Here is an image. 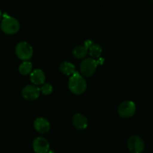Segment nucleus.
<instances>
[{"label":"nucleus","instance_id":"nucleus-14","mask_svg":"<svg viewBox=\"0 0 153 153\" xmlns=\"http://www.w3.org/2000/svg\"><path fill=\"white\" fill-rule=\"evenodd\" d=\"M88 52L93 58H99L101 56L102 49L100 45L93 43L88 48Z\"/></svg>","mask_w":153,"mask_h":153},{"label":"nucleus","instance_id":"nucleus-6","mask_svg":"<svg viewBox=\"0 0 153 153\" xmlns=\"http://www.w3.org/2000/svg\"><path fill=\"white\" fill-rule=\"evenodd\" d=\"M127 146L131 153H142L144 151L145 143L140 136L132 135L128 139Z\"/></svg>","mask_w":153,"mask_h":153},{"label":"nucleus","instance_id":"nucleus-2","mask_svg":"<svg viewBox=\"0 0 153 153\" xmlns=\"http://www.w3.org/2000/svg\"><path fill=\"white\" fill-rule=\"evenodd\" d=\"M1 29L6 34H14L19 31L20 25L16 18L7 15V13L2 14V19L0 22Z\"/></svg>","mask_w":153,"mask_h":153},{"label":"nucleus","instance_id":"nucleus-1","mask_svg":"<svg viewBox=\"0 0 153 153\" xmlns=\"http://www.w3.org/2000/svg\"><path fill=\"white\" fill-rule=\"evenodd\" d=\"M68 87L70 91L73 94L81 95L86 91L87 82L82 75L76 72L70 76L68 82Z\"/></svg>","mask_w":153,"mask_h":153},{"label":"nucleus","instance_id":"nucleus-8","mask_svg":"<svg viewBox=\"0 0 153 153\" xmlns=\"http://www.w3.org/2000/svg\"><path fill=\"white\" fill-rule=\"evenodd\" d=\"M32 148L35 153H48L50 149V145L45 137H37L33 140Z\"/></svg>","mask_w":153,"mask_h":153},{"label":"nucleus","instance_id":"nucleus-5","mask_svg":"<svg viewBox=\"0 0 153 153\" xmlns=\"http://www.w3.org/2000/svg\"><path fill=\"white\" fill-rule=\"evenodd\" d=\"M136 105L134 102L126 100L120 103L118 107V114L124 119H128L134 115L136 112Z\"/></svg>","mask_w":153,"mask_h":153},{"label":"nucleus","instance_id":"nucleus-11","mask_svg":"<svg viewBox=\"0 0 153 153\" xmlns=\"http://www.w3.org/2000/svg\"><path fill=\"white\" fill-rule=\"evenodd\" d=\"M73 126L78 130H85L88 126V120L85 115L82 114H76L72 119Z\"/></svg>","mask_w":153,"mask_h":153},{"label":"nucleus","instance_id":"nucleus-19","mask_svg":"<svg viewBox=\"0 0 153 153\" xmlns=\"http://www.w3.org/2000/svg\"><path fill=\"white\" fill-rule=\"evenodd\" d=\"M152 137H153V132H152Z\"/></svg>","mask_w":153,"mask_h":153},{"label":"nucleus","instance_id":"nucleus-3","mask_svg":"<svg viewBox=\"0 0 153 153\" xmlns=\"http://www.w3.org/2000/svg\"><path fill=\"white\" fill-rule=\"evenodd\" d=\"M102 64L100 59L98 61L92 58H85L82 61L80 65V72L82 75L85 77H91L95 73L97 67Z\"/></svg>","mask_w":153,"mask_h":153},{"label":"nucleus","instance_id":"nucleus-16","mask_svg":"<svg viewBox=\"0 0 153 153\" xmlns=\"http://www.w3.org/2000/svg\"><path fill=\"white\" fill-rule=\"evenodd\" d=\"M40 93H42V94H43V95H50L53 92V87L49 83H43L41 88H40Z\"/></svg>","mask_w":153,"mask_h":153},{"label":"nucleus","instance_id":"nucleus-12","mask_svg":"<svg viewBox=\"0 0 153 153\" xmlns=\"http://www.w3.org/2000/svg\"><path fill=\"white\" fill-rule=\"evenodd\" d=\"M30 81L36 86L42 85L46 82V75L42 70L36 69L30 73Z\"/></svg>","mask_w":153,"mask_h":153},{"label":"nucleus","instance_id":"nucleus-17","mask_svg":"<svg viewBox=\"0 0 153 153\" xmlns=\"http://www.w3.org/2000/svg\"><path fill=\"white\" fill-rule=\"evenodd\" d=\"M1 19H2V13H1V11L0 10V22H1Z\"/></svg>","mask_w":153,"mask_h":153},{"label":"nucleus","instance_id":"nucleus-15","mask_svg":"<svg viewBox=\"0 0 153 153\" xmlns=\"http://www.w3.org/2000/svg\"><path fill=\"white\" fill-rule=\"evenodd\" d=\"M32 64L30 61H24V62H22L19 66V72L21 75L26 76L31 73V72L32 71Z\"/></svg>","mask_w":153,"mask_h":153},{"label":"nucleus","instance_id":"nucleus-10","mask_svg":"<svg viewBox=\"0 0 153 153\" xmlns=\"http://www.w3.org/2000/svg\"><path fill=\"white\" fill-rule=\"evenodd\" d=\"M34 128L38 133L42 134H46L51 128V125L49 121L43 117H38L34 120Z\"/></svg>","mask_w":153,"mask_h":153},{"label":"nucleus","instance_id":"nucleus-9","mask_svg":"<svg viewBox=\"0 0 153 153\" xmlns=\"http://www.w3.org/2000/svg\"><path fill=\"white\" fill-rule=\"evenodd\" d=\"M92 43L91 40H87L83 45L76 46L73 50V55L78 59L85 58L88 53V48Z\"/></svg>","mask_w":153,"mask_h":153},{"label":"nucleus","instance_id":"nucleus-13","mask_svg":"<svg viewBox=\"0 0 153 153\" xmlns=\"http://www.w3.org/2000/svg\"><path fill=\"white\" fill-rule=\"evenodd\" d=\"M59 70L61 73L66 76H72L74 73H76V67L69 61H64L59 66Z\"/></svg>","mask_w":153,"mask_h":153},{"label":"nucleus","instance_id":"nucleus-20","mask_svg":"<svg viewBox=\"0 0 153 153\" xmlns=\"http://www.w3.org/2000/svg\"><path fill=\"white\" fill-rule=\"evenodd\" d=\"M152 1H153V0H152Z\"/></svg>","mask_w":153,"mask_h":153},{"label":"nucleus","instance_id":"nucleus-18","mask_svg":"<svg viewBox=\"0 0 153 153\" xmlns=\"http://www.w3.org/2000/svg\"><path fill=\"white\" fill-rule=\"evenodd\" d=\"M48 153H52V152H49H49H48Z\"/></svg>","mask_w":153,"mask_h":153},{"label":"nucleus","instance_id":"nucleus-4","mask_svg":"<svg viewBox=\"0 0 153 153\" xmlns=\"http://www.w3.org/2000/svg\"><path fill=\"white\" fill-rule=\"evenodd\" d=\"M15 53L22 61H29L33 56V49L27 42H19L15 47Z\"/></svg>","mask_w":153,"mask_h":153},{"label":"nucleus","instance_id":"nucleus-7","mask_svg":"<svg viewBox=\"0 0 153 153\" xmlns=\"http://www.w3.org/2000/svg\"><path fill=\"white\" fill-rule=\"evenodd\" d=\"M40 94V88L34 85H28L22 90V96L25 100L34 101L39 97Z\"/></svg>","mask_w":153,"mask_h":153}]
</instances>
